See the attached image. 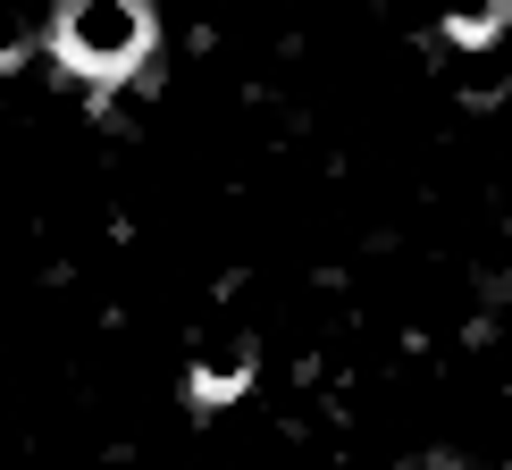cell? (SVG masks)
Here are the masks:
<instances>
[{
    "instance_id": "6da1fadb",
    "label": "cell",
    "mask_w": 512,
    "mask_h": 470,
    "mask_svg": "<svg viewBox=\"0 0 512 470\" xmlns=\"http://www.w3.org/2000/svg\"><path fill=\"white\" fill-rule=\"evenodd\" d=\"M143 9L135 0H68V17H59V59L84 76H126V59L143 51Z\"/></svg>"
}]
</instances>
